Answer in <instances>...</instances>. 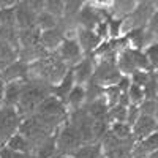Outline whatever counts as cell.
I'll return each instance as SVG.
<instances>
[{"label": "cell", "instance_id": "obj_1", "mask_svg": "<svg viewBox=\"0 0 158 158\" xmlns=\"http://www.w3.org/2000/svg\"><path fill=\"white\" fill-rule=\"evenodd\" d=\"M67 71L68 67L60 60L57 52H48L46 56L29 65V79H36L52 87L65 76Z\"/></svg>", "mask_w": 158, "mask_h": 158}, {"label": "cell", "instance_id": "obj_2", "mask_svg": "<svg viewBox=\"0 0 158 158\" xmlns=\"http://www.w3.org/2000/svg\"><path fill=\"white\" fill-rule=\"evenodd\" d=\"M48 95H51V87L41 81H36V79H27L24 84L22 94L18 103V112L21 114V117H29L33 115L36 108L40 106Z\"/></svg>", "mask_w": 158, "mask_h": 158}, {"label": "cell", "instance_id": "obj_3", "mask_svg": "<svg viewBox=\"0 0 158 158\" xmlns=\"http://www.w3.org/2000/svg\"><path fill=\"white\" fill-rule=\"evenodd\" d=\"M82 139L79 136L77 130L74 125L68 120H65L56 131V149L59 155L70 156L73 152H76L79 147L82 146Z\"/></svg>", "mask_w": 158, "mask_h": 158}, {"label": "cell", "instance_id": "obj_4", "mask_svg": "<svg viewBox=\"0 0 158 158\" xmlns=\"http://www.w3.org/2000/svg\"><path fill=\"white\" fill-rule=\"evenodd\" d=\"M21 120L22 117L16 108H0V147L5 146L13 135L18 133Z\"/></svg>", "mask_w": 158, "mask_h": 158}, {"label": "cell", "instance_id": "obj_5", "mask_svg": "<svg viewBox=\"0 0 158 158\" xmlns=\"http://www.w3.org/2000/svg\"><path fill=\"white\" fill-rule=\"evenodd\" d=\"M56 52H57V56L60 57V60L67 65L68 68L74 67L76 63H79L84 59L81 46H79L77 40H76V35L74 36H65Z\"/></svg>", "mask_w": 158, "mask_h": 158}, {"label": "cell", "instance_id": "obj_6", "mask_svg": "<svg viewBox=\"0 0 158 158\" xmlns=\"http://www.w3.org/2000/svg\"><path fill=\"white\" fill-rule=\"evenodd\" d=\"M153 133H156V117L139 115L136 118V122L131 125V136H133L135 142L147 138Z\"/></svg>", "mask_w": 158, "mask_h": 158}, {"label": "cell", "instance_id": "obj_7", "mask_svg": "<svg viewBox=\"0 0 158 158\" xmlns=\"http://www.w3.org/2000/svg\"><path fill=\"white\" fill-rule=\"evenodd\" d=\"M94 67L95 63L92 60L90 56H84V59L76 63L74 67H71V73L74 77V84L76 85H85L90 82L92 74H94Z\"/></svg>", "mask_w": 158, "mask_h": 158}, {"label": "cell", "instance_id": "obj_8", "mask_svg": "<svg viewBox=\"0 0 158 158\" xmlns=\"http://www.w3.org/2000/svg\"><path fill=\"white\" fill-rule=\"evenodd\" d=\"M76 40H77L79 46H81V51L84 56H92L97 51V48L103 43L98 38V35L94 30H89V29H77Z\"/></svg>", "mask_w": 158, "mask_h": 158}, {"label": "cell", "instance_id": "obj_9", "mask_svg": "<svg viewBox=\"0 0 158 158\" xmlns=\"http://www.w3.org/2000/svg\"><path fill=\"white\" fill-rule=\"evenodd\" d=\"M156 150H158V135L153 133L135 142L133 150H131V158H149L150 155L156 153Z\"/></svg>", "mask_w": 158, "mask_h": 158}, {"label": "cell", "instance_id": "obj_10", "mask_svg": "<svg viewBox=\"0 0 158 158\" xmlns=\"http://www.w3.org/2000/svg\"><path fill=\"white\" fill-rule=\"evenodd\" d=\"M2 73V79L5 82H10V81H25V79H29V63H25L22 60H16L0 71Z\"/></svg>", "mask_w": 158, "mask_h": 158}, {"label": "cell", "instance_id": "obj_11", "mask_svg": "<svg viewBox=\"0 0 158 158\" xmlns=\"http://www.w3.org/2000/svg\"><path fill=\"white\" fill-rule=\"evenodd\" d=\"M63 38H65V32L57 25L56 29L41 32V35H40V44L48 52H56L57 48L60 46V43L63 41Z\"/></svg>", "mask_w": 158, "mask_h": 158}, {"label": "cell", "instance_id": "obj_12", "mask_svg": "<svg viewBox=\"0 0 158 158\" xmlns=\"http://www.w3.org/2000/svg\"><path fill=\"white\" fill-rule=\"evenodd\" d=\"M27 81V79H25ZM25 81H10V82H5V95H3V106H8V108H16L18 103H19V98H21V94H22V89H24V84ZM2 106V108H3Z\"/></svg>", "mask_w": 158, "mask_h": 158}, {"label": "cell", "instance_id": "obj_13", "mask_svg": "<svg viewBox=\"0 0 158 158\" xmlns=\"http://www.w3.org/2000/svg\"><path fill=\"white\" fill-rule=\"evenodd\" d=\"M65 103V108H67V111H79L84 108L85 104V87L84 85H74L70 94L67 95V98L63 100Z\"/></svg>", "mask_w": 158, "mask_h": 158}, {"label": "cell", "instance_id": "obj_14", "mask_svg": "<svg viewBox=\"0 0 158 158\" xmlns=\"http://www.w3.org/2000/svg\"><path fill=\"white\" fill-rule=\"evenodd\" d=\"M74 77H73V73H71V68H68V71L65 73V76L60 79V81L51 87V95L56 97L59 100H65L67 98V95L70 94V90L74 87Z\"/></svg>", "mask_w": 158, "mask_h": 158}, {"label": "cell", "instance_id": "obj_15", "mask_svg": "<svg viewBox=\"0 0 158 158\" xmlns=\"http://www.w3.org/2000/svg\"><path fill=\"white\" fill-rule=\"evenodd\" d=\"M5 147L10 149V150H15V152H22V153H30V155H32L30 141L25 138V136H22L21 133L13 135V136L6 141Z\"/></svg>", "mask_w": 158, "mask_h": 158}, {"label": "cell", "instance_id": "obj_16", "mask_svg": "<svg viewBox=\"0 0 158 158\" xmlns=\"http://www.w3.org/2000/svg\"><path fill=\"white\" fill-rule=\"evenodd\" d=\"M101 155L103 153H101L100 142H89V144H82L70 156L71 158H100Z\"/></svg>", "mask_w": 158, "mask_h": 158}, {"label": "cell", "instance_id": "obj_17", "mask_svg": "<svg viewBox=\"0 0 158 158\" xmlns=\"http://www.w3.org/2000/svg\"><path fill=\"white\" fill-rule=\"evenodd\" d=\"M109 133L115 136L117 139H131V127L127 122H115L109 125Z\"/></svg>", "mask_w": 158, "mask_h": 158}, {"label": "cell", "instance_id": "obj_18", "mask_svg": "<svg viewBox=\"0 0 158 158\" xmlns=\"http://www.w3.org/2000/svg\"><path fill=\"white\" fill-rule=\"evenodd\" d=\"M127 98H128L130 104H133V106H139V104L144 101V92H142L141 87L133 85L130 82V85L127 89Z\"/></svg>", "mask_w": 158, "mask_h": 158}, {"label": "cell", "instance_id": "obj_19", "mask_svg": "<svg viewBox=\"0 0 158 158\" xmlns=\"http://www.w3.org/2000/svg\"><path fill=\"white\" fill-rule=\"evenodd\" d=\"M155 71H133L130 76H128V79H130V82L133 84V85H138V87H144L149 81H150V77H152V74H153Z\"/></svg>", "mask_w": 158, "mask_h": 158}, {"label": "cell", "instance_id": "obj_20", "mask_svg": "<svg viewBox=\"0 0 158 158\" xmlns=\"http://www.w3.org/2000/svg\"><path fill=\"white\" fill-rule=\"evenodd\" d=\"M138 109L141 115L156 117V100H144L138 106Z\"/></svg>", "mask_w": 158, "mask_h": 158}, {"label": "cell", "instance_id": "obj_21", "mask_svg": "<svg viewBox=\"0 0 158 158\" xmlns=\"http://www.w3.org/2000/svg\"><path fill=\"white\" fill-rule=\"evenodd\" d=\"M142 51H144V54H146V57H147V60L150 63V67L153 70H156V65H158V44L152 43V44L146 46Z\"/></svg>", "mask_w": 158, "mask_h": 158}, {"label": "cell", "instance_id": "obj_22", "mask_svg": "<svg viewBox=\"0 0 158 158\" xmlns=\"http://www.w3.org/2000/svg\"><path fill=\"white\" fill-rule=\"evenodd\" d=\"M144 92V100H156V76L155 73L152 74L150 81L142 87Z\"/></svg>", "mask_w": 158, "mask_h": 158}, {"label": "cell", "instance_id": "obj_23", "mask_svg": "<svg viewBox=\"0 0 158 158\" xmlns=\"http://www.w3.org/2000/svg\"><path fill=\"white\" fill-rule=\"evenodd\" d=\"M0 158H33L30 153H22V152H15L10 150L5 146L0 147Z\"/></svg>", "mask_w": 158, "mask_h": 158}, {"label": "cell", "instance_id": "obj_24", "mask_svg": "<svg viewBox=\"0 0 158 158\" xmlns=\"http://www.w3.org/2000/svg\"><path fill=\"white\" fill-rule=\"evenodd\" d=\"M3 95H5V81L0 79V108L3 106Z\"/></svg>", "mask_w": 158, "mask_h": 158}, {"label": "cell", "instance_id": "obj_25", "mask_svg": "<svg viewBox=\"0 0 158 158\" xmlns=\"http://www.w3.org/2000/svg\"><path fill=\"white\" fill-rule=\"evenodd\" d=\"M49 158H63V155H59V153H56V155H52V156H49Z\"/></svg>", "mask_w": 158, "mask_h": 158}, {"label": "cell", "instance_id": "obj_26", "mask_svg": "<svg viewBox=\"0 0 158 158\" xmlns=\"http://www.w3.org/2000/svg\"><path fill=\"white\" fill-rule=\"evenodd\" d=\"M63 158H71V156H63Z\"/></svg>", "mask_w": 158, "mask_h": 158}, {"label": "cell", "instance_id": "obj_27", "mask_svg": "<svg viewBox=\"0 0 158 158\" xmlns=\"http://www.w3.org/2000/svg\"><path fill=\"white\" fill-rule=\"evenodd\" d=\"M0 79H2V73H0Z\"/></svg>", "mask_w": 158, "mask_h": 158}, {"label": "cell", "instance_id": "obj_28", "mask_svg": "<svg viewBox=\"0 0 158 158\" xmlns=\"http://www.w3.org/2000/svg\"><path fill=\"white\" fill-rule=\"evenodd\" d=\"M100 158H104V156H103V155H101V156H100Z\"/></svg>", "mask_w": 158, "mask_h": 158}]
</instances>
